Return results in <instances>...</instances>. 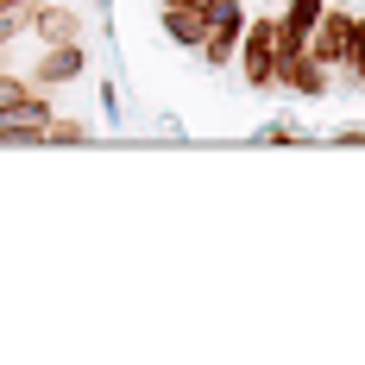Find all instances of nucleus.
Segmentation results:
<instances>
[{
  "instance_id": "f257e3e1",
  "label": "nucleus",
  "mask_w": 365,
  "mask_h": 365,
  "mask_svg": "<svg viewBox=\"0 0 365 365\" xmlns=\"http://www.w3.org/2000/svg\"><path fill=\"white\" fill-rule=\"evenodd\" d=\"M44 126H51V101L44 95H19L0 113V145H44Z\"/></svg>"
},
{
  "instance_id": "f03ea898",
  "label": "nucleus",
  "mask_w": 365,
  "mask_h": 365,
  "mask_svg": "<svg viewBox=\"0 0 365 365\" xmlns=\"http://www.w3.org/2000/svg\"><path fill=\"white\" fill-rule=\"evenodd\" d=\"M346 38H353V13H340V6H322V19L309 26V38H302V51L315 57V63H340L346 57Z\"/></svg>"
},
{
  "instance_id": "7ed1b4c3",
  "label": "nucleus",
  "mask_w": 365,
  "mask_h": 365,
  "mask_svg": "<svg viewBox=\"0 0 365 365\" xmlns=\"http://www.w3.org/2000/svg\"><path fill=\"white\" fill-rule=\"evenodd\" d=\"M271 82H284L290 95H322V88H328V63H315L309 51H284V57L271 63Z\"/></svg>"
},
{
  "instance_id": "20e7f679",
  "label": "nucleus",
  "mask_w": 365,
  "mask_h": 365,
  "mask_svg": "<svg viewBox=\"0 0 365 365\" xmlns=\"http://www.w3.org/2000/svg\"><path fill=\"white\" fill-rule=\"evenodd\" d=\"M88 70V57H82V44H44V57H38V88H63L76 76Z\"/></svg>"
},
{
  "instance_id": "39448f33",
  "label": "nucleus",
  "mask_w": 365,
  "mask_h": 365,
  "mask_svg": "<svg viewBox=\"0 0 365 365\" xmlns=\"http://www.w3.org/2000/svg\"><path fill=\"white\" fill-rule=\"evenodd\" d=\"M158 26H164V38H170V44H182V51H195V44H202V32H208V19H202L195 6H177V0H164Z\"/></svg>"
},
{
  "instance_id": "423d86ee",
  "label": "nucleus",
  "mask_w": 365,
  "mask_h": 365,
  "mask_svg": "<svg viewBox=\"0 0 365 365\" xmlns=\"http://www.w3.org/2000/svg\"><path fill=\"white\" fill-rule=\"evenodd\" d=\"M32 32L44 38V44H76V38H82V19H76L70 6H44V0H38L32 6Z\"/></svg>"
},
{
  "instance_id": "0eeeda50",
  "label": "nucleus",
  "mask_w": 365,
  "mask_h": 365,
  "mask_svg": "<svg viewBox=\"0 0 365 365\" xmlns=\"http://www.w3.org/2000/svg\"><path fill=\"white\" fill-rule=\"evenodd\" d=\"M32 6L38 0H0V51H6L19 32H32Z\"/></svg>"
},
{
  "instance_id": "6e6552de",
  "label": "nucleus",
  "mask_w": 365,
  "mask_h": 365,
  "mask_svg": "<svg viewBox=\"0 0 365 365\" xmlns=\"http://www.w3.org/2000/svg\"><path fill=\"white\" fill-rule=\"evenodd\" d=\"M202 19H208V32H246V6H240V0H208V6H202Z\"/></svg>"
},
{
  "instance_id": "1a4fd4ad",
  "label": "nucleus",
  "mask_w": 365,
  "mask_h": 365,
  "mask_svg": "<svg viewBox=\"0 0 365 365\" xmlns=\"http://www.w3.org/2000/svg\"><path fill=\"white\" fill-rule=\"evenodd\" d=\"M51 139H63V145H82V139H88V126H76V120H57V113H51V126H44V145H51Z\"/></svg>"
},
{
  "instance_id": "9d476101",
  "label": "nucleus",
  "mask_w": 365,
  "mask_h": 365,
  "mask_svg": "<svg viewBox=\"0 0 365 365\" xmlns=\"http://www.w3.org/2000/svg\"><path fill=\"white\" fill-rule=\"evenodd\" d=\"M340 63H353L359 82H365V19H353V38H346V57H340Z\"/></svg>"
},
{
  "instance_id": "9b49d317",
  "label": "nucleus",
  "mask_w": 365,
  "mask_h": 365,
  "mask_svg": "<svg viewBox=\"0 0 365 365\" xmlns=\"http://www.w3.org/2000/svg\"><path fill=\"white\" fill-rule=\"evenodd\" d=\"M19 95H32V88H26V82H19V76H13V70H0V113L13 108Z\"/></svg>"
},
{
  "instance_id": "f8f14e48",
  "label": "nucleus",
  "mask_w": 365,
  "mask_h": 365,
  "mask_svg": "<svg viewBox=\"0 0 365 365\" xmlns=\"http://www.w3.org/2000/svg\"><path fill=\"white\" fill-rule=\"evenodd\" d=\"M0 70H6V51H0Z\"/></svg>"
},
{
  "instance_id": "ddd939ff",
  "label": "nucleus",
  "mask_w": 365,
  "mask_h": 365,
  "mask_svg": "<svg viewBox=\"0 0 365 365\" xmlns=\"http://www.w3.org/2000/svg\"><path fill=\"white\" fill-rule=\"evenodd\" d=\"M271 6H284V0H271Z\"/></svg>"
}]
</instances>
